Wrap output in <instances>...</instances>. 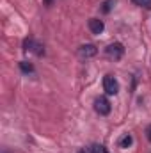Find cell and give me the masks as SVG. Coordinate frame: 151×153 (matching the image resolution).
<instances>
[{
	"mask_svg": "<svg viewBox=\"0 0 151 153\" xmlns=\"http://www.w3.org/2000/svg\"><path fill=\"white\" fill-rule=\"evenodd\" d=\"M132 144H133V137H132L130 134L123 135V137H121V141H119V146H121V148H130Z\"/></svg>",
	"mask_w": 151,
	"mask_h": 153,
	"instance_id": "obj_8",
	"label": "cell"
},
{
	"mask_svg": "<svg viewBox=\"0 0 151 153\" xmlns=\"http://www.w3.org/2000/svg\"><path fill=\"white\" fill-rule=\"evenodd\" d=\"M112 0H105V2H103V7H101V13H105V14H107V13H110V7H112Z\"/></svg>",
	"mask_w": 151,
	"mask_h": 153,
	"instance_id": "obj_10",
	"label": "cell"
},
{
	"mask_svg": "<svg viewBox=\"0 0 151 153\" xmlns=\"http://www.w3.org/2000/svg\"><path fill=\"white\" fill-rule=\"evenodd\" d=\"M110 102L107 100V98H103V96H100V98H96L94 100V111L98 112L100 116H107L110 114Z\"/></svg>",
	"mask_w": 151,
	"mask_h": 153,
	"instance_id": "obj_2",
	"label": "cell"
},
{
	"mask_svg": "<svg viewBox=\"0 0 151 153\" xmlns=\"http://www.w3.org/2000/svg\"><path fill=\"white\" fill-rule=\"evenodd\" d=\"M132 2H133L135 5H141V7H142V5H144V7H151V0H132Z\"/></svg>",
	"mask_w": 151,
	"mask_h": 153,
	"instance_id": "obj_11",
	"label": "cell"
},
{
	"mask_svg": "<svg viewBox=\"0 0 151 153\" xmlns=\"http://www.w3.org/2000/svg\"><path fill=\"white\" fill-rule=\"evenodd\" d=\"M105 53L109 59H114V61H119L123 55H124V46L121 43H112L105 48Z\"/></svg>",
	"mask_w": 151,
	"mask_h": 153,
	"instance_id": "obj_1",
	"label": "cell"
},
{
	"mask_svg": "<svg viewBox=\"0 0 151 153\" xmlns=\"http://www.w3.org/2000/svg\"><path fill=\"white\" fill-rule=\"evenodd\" d=\"M103 89L107 94H117L119 93V82L112 75H107L103 78Z\"/></svg>",
	"mask_w": 151,
	"mask_h": 153,
	"instance_id": "obj_3",
	"label": "cell"
},
{
	"mask_svg": "<svg viewBox=\"0 0 151 153\" xmlns=\"http://www.w3.org/2000/svg\"><path fill=\"white\" fill-rule=\"evenodd\" d=\"M98 53V48L94 46V45H82L80 48H78V55L82 57V59H89V57H94Z\"/></svg>",
	"mask_w": 151,
	"mask_h": 153,
	"instance_id": "obj_5",
	"label": "cell"
},
{
	"mask_svg": "<svg viewBox=\"0 0 151 153\" xmlns=\"http://www.w3.org/2000/svg\"><path fill=\"white\" fill-rule=\"evenodd\" d=\"M78 153H85V150H80V152H78Z\"/></svg>",
	"mask_w": 151,
	"mask_h": 153,
	"instance_id": "obj_13",
	"label": "cell"
},
{
	"mask_svg": "<svg viewBox=\"0 0 151 153\" xmlns=\"http://www.w3.org/2000/svg\"><path fill=\"white\" fill-rule=\"evenodd\" d=\"M2 153H7V152H2Z\"/></svg>",
	"mask_w": 151,
	"mask_h": 153,
	"instance_id": "obj_14",
	"label": "cell"
},
{
	"mask_svg": "<svg viewBox=\"0 0 151 153\" xmlns=\"http://www.w3.org/2000/svg\"><path fill=\"white\" fill-rule=\"evenodd\" d=\"M89 152L91 153H107V150H105V146H101V144H93V146L89 148Z\"/></svg>",
	"mask_w": 151,
	"mask_h": 153,
	"instance_id": "obj_9",
	"label": "cell"
},
{
	"mask_svg": "<svg viewBox=\"0 0 151 153\" xmlns=\"http://www.w3.org/2000/svg\"><path fill=\"white\" fill-rule=\"evenodd\" d=\"M87 25H89V30H91L93 34H101V32L105 30V23H103L101 20H98V18H91Z\"/></svg>",
	"mask_w": 151,
	"mask_h": 153,
	"instance_id": "obj_6",
	"label": "cell"
},
{
	"mask_svg": "<svg viewBox=\"0 0 151 153\" xmlns=\"http://www.w3.org/2000/svg\"><path fill=\"white\" fill-rule=\"evenodd\" d=\"M20 70H21L25 75L34 73V64H32V62H29V61H21V62H20Z\"/></svg>",
	"mask_w": 151,
	"mask_h": 153,
	"instance_id": "obj_7",
	"label": "cell"
},
{
	"mask_svg": "<svg viewBox=\"0 0 151 153\" xmlns=\"http://www.w3.org/2000/svg\"><path fill=\"white\" fill-rule=\"evenodd\" d=\"M44 4H46V5H52V4H53V0H44Z\"/></svg>",
	"mask_w": 151,
	"mask_h": 153,
	"instance_id": "obj_12",
	"label": "cell"
},
{
	"mask_svg": "<svg viewBox=\"0 0 151 153\" xmlns=\"http://www.w3.org/2000/svg\"><path fill=\"white\" fill-rule=\"evenodd\" d=\"M23 50H25V52H32V53H36V55H43V53H44L43 45H39L38 41H34V39H25Z\"/></svg>",
	"mask_w": 151,
	"mask_h": 153,
	"instance_id": "obj_4",
	"label": "cell"
}]
</instances>
